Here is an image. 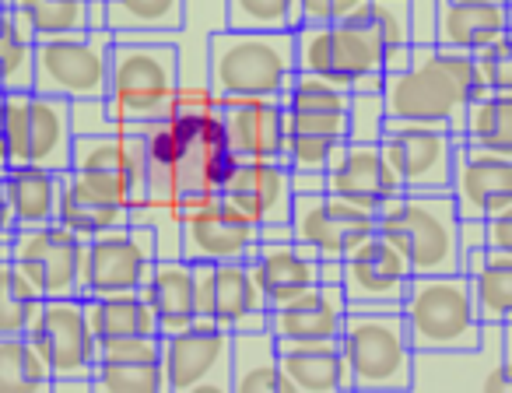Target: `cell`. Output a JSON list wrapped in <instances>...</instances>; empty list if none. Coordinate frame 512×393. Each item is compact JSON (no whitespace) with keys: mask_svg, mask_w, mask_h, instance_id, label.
<instances>
[{"mask_svg":"<svg viewBox=\"0 0 512 393\" xmlns=\"http://www.w3.org/2000/svg\"><path fill=\"white\" fill-rule=\"evenodd\" d=\"M228 148L239 158H278L285 144V113L278 99L221 102Z\"/></svg>","mask_w":512,"mask_h":393,"instance_id":"83f0119b","label":"cell"},{"mask_svg":"<svg viewBox=\"0 0 512 393\" xmlns=\"http://www.w3.org/2000/svg\"><path fill=\"white\" fill-rule=\"evenodd\" d=\"M8 257L39 299H85L88 239L74 236L67 225H25L11 239Z\"/></svg>","mask_w":512,"mask_h":393,"instance_id":"ba28073f","label":"cell"},{"mask_svg":"<svg viewBox=\"0 0 512 393\" xmlns=\"http://www.w3.org/2000/svg\"><path fill=\"white\" fill-rule=\"evenodd\" d=\"M85 316L95 341H109V337H127V334H162L155 309L148 306V299L141 292L88 295Z\"/></svg>","mask_w":512,"mask_h":393,"instance_id":"d6a6232c","label":"cell"},{"mask_svg":"<svg viewBox=\"0 0 512 393\" xmlns=\"http://www.w3.org/2000/svg\"><path fill=\"white\" fill-rule=\"evenodd\" d=\"M25 334L50 365L53 386L92 383L99 341L88 327L85 299H43Z\"/></svg>","mask_w":512,"mask_h":393,"instance_id":"8fae6325","label":"cell"},{"mask_svg":"<svg viewBox=\"0 0 512 393\" xmlns=\"http://www.w3.org/2000/svg\"><path fill=\"white\" fill-rule=\"evenodd\" d=\"M39 302L43 299L25 281V274L11 264V257H0V334H25Z\"/></svg>","mask_w":512,"mask_h":393,"instance_id":"7bdbcfd3","label":"cell"},{"mask_svg":"<svg viewBox=\"0 0 512 393\" xmlns=\"http://www.w3.org/2000/svg\"><path fill=\"white\" fill-rule=\"evenodd\" d=\"M113 32L88 29L81 36L36 43V85L32 92L60 95L67 102L106 99Z\"/></svg>","mask_w":512,"mask_h":393,"instance_id":"30bf717a","label":"cell"},{"mask_svg":"<svg viewBox=\"0 0 512 393\" xmlns=\"http://www.w3.org/2000/svg\"><path fill=\"white\" fill-rule=\"evenodd\" d=\"M502 355H505V362L512 365V320L502 323Z\"/></svg>","mask_w":512,"mask_h":393,"instance_id":"11a10c76","label":"cell"},{"mask_svg":"<svg viewBox=\"0 0 512 393\" xmlns=\"http://www.w3.org/2000/svg\"><path fill=\"white\" fill-rule=\"evenodd\" d=\"M95 393H169L165 362H95Z\"/></svg>","mask_w":512,"mask_h":393,"instance_id":"b9f144b4","label":"cell"},{"mask_svg":"<svg viewBox=\"0 0 512 393\" xmlns=\"http://www.w3.org/2000/svg\"><path fill=\"white\" fill-rule=\"evenodd\" d=\"M505 362L502 355V327L484 323V334L477 348L460 351H414L411 390L449 393V390H484L491 372Z\"/></svg>","mask_w":512,"mask_h":393,"instance_id":"ac0fdd59","label":"cell"},{"mask_svg":"<svg viewBox=\"0 0 512 393\" xmlns=\"http://www.w3.org/2000/svg\"><path fill=\"white\" fill-rule=\"evenodd\" d=\"M8 8L32 32L36 43L81 36V32L95 29L92 0H8Z\"/></svg>","mask_w":512,"mask_h":393,"instance_id":"836d02e7","label":"cell"},{"mask_svg":"<svg viewBox=\"0 0 512 393\" xmlns=\"http://www.w3.org/2000/svg\"><path fill=\"white\" fill-rule=\"evenodd\" d=\"M460 141L488 155L512 158V95H477L463 116Z\"/></svg>","mask_w":512,"mask_h":393,"instance_id":"e575fe53","label":"cell"},{"mask_svg":"<svg viewBox=\"0 0 512 393\" xmlns=\"http://www.w3.org/2000/svg\"><path fill=\"white\" fill-rule=\"evenodd\" d=\"M158 257L155 229L134 222L120 232L88 239V295H127L141 292L151 264Z\"/></svg>","mask_w":512,"mask_h":393,"instance_id":"2e32d148","label":"cell"},{"mask_svg":"<svg viewBox=\"0 0 512 393\" xmlns=\"http://www.w3.org/2000/svg\"><path fill=\"white\" fill-rule=\"evenodd\" d=\"M8 169H11V165H8V162H4V155H0V179L8 176Z\"/></svg>","mask_w":512,"mask_h":393,"instance_id":"9f6ffc18","label":"cell"},{"mask_svg":"<svg viewBox=\"0 0 512 393\" xmlns=\"http://www.w3.org/2000/svg\"><path fill=\"white\" fill-rule=\"evenodd\" d=\"M57 222L67 225L74 236L81 239H99L106 232H120L127 225H134V208H120V204H102L95 197L71 190L60 176V208Z\"/></svg>","mask_w":512,"mask_h":393,"instance_id":"74e56055","label":"cell"},{"mask_svg":"<svg viewBox=\"0 0 512 393\" xmlns=\"http://www.w3.org/2000/svg\"><path fill=\"white\" fill-rule=\"evenodd\" d=\"M0 393H53V372L29 334H0Z\"/></svg>","mask_w":512,"mask_h":393,"instance_id":"8d00e7d4","label":"cell"},{"mask_svg":"<svg viewBox=\"0 0 512 393\" xmlns=\"http://www.w3.org/2000/svg\"><path fill=\"white\" fill-rule=\"evenodd\" d=\"M71 120H74V137L85 134H113V130H123L120 123L113 120L106 99H78L71 102Z\"/></svg>","mask_w":512,"mask_h":393,"instance_id":"c3c4849f","label":"cell"},{"mask_svg":"<svg viewBox=\"0 0 512 393\" xmlns=\"http://www.w3.org/2000/svg\"><path fill=\"white\" fill-rule=\"evenodd\" d=\"M488 250V239H484V222L474 218H460V271H470L477 260Z\"/></svg>","mask_w":512,"mask_h":393,"instance_id":"681fc988","label":"cell"},{"mask_svg":"<svg viewBox=\"0 0 512 393\" xmlns=\"http://www.w3.org/2000/svg\"><path fill=\"white\" fill-rule=\"evenodd\" d=\"M183 92V60L176 43L144 36H116L109 53L106 106L120 127H148L176 109Z\"/></svg>","mask_w":512,"mask_h":393,"instance_id":"7a4b0ae2","label":"cell"},{"mask_svg":"<svg viewBox=\"0 0 512 393\" xmlns=\"http://www.w3.org/2000/svg\"><path fill=\"white\" fill-rule=\"evenodd\" d=\"M327 190L344 197V201L362 204L372 215H379L397 193H404L397 186V179H393L383 148H379V144H365V141L334 144L330 165H327Z\"/></svg>","mask_w":512,"mask_h":393,"instance_id":"44dd1931","label":"cell"},{"mask_svg":"<svg viewBox=\"0 0 512 393\" xmlns=\"http://www.w3.org/2000/svg\"><path fill=\"white\" fill-rule=\"evenodd\" d=\"M295 78L292 32L221 29L207 39V88L218 102L278 99Z\"/></svg>","mask_w":512,"mask_h":393,"instance_id":"3957f363","label":"cell"},{"mask_svg":"<svg viewBox=\"0 0 512 393\" xmlns=\"http://www.w3.org/2000/svg\"><path fill=\"white\" fill-rule=\"evenodd\" d=\"M141 295L155 309L158 330L165 337L197 323V281H193V264L186 257H155Z\"/></svg>","mask_w":512,"mask_h":393,"instance_id":"4316f807","label":"cell"},{"mask_svg":"<svg viewBox=\"0 0 512 393\" xmlns=\"http://www.w3.org/2000/svg\"><path fill=\"white\" fill-rule=\"evenodd\" d=\"M344 316H348L344 288L316 285L285 306H274L267 327L274 330L278 344H334L341 341Z\"/></svg>","mask_w":512,"mask_h":393,"instance_id":"603a6c76","label":"cell"},{"mask_svg":"<svg viewBox=\"0 0 512 393\" xmlns=\"http://www.w3.org/2000/svg\"><path fill=\"white\" fill-rule=\"evenodd\" d=\"M449 193H453L460 218L488 222L491 215L512 204V158L477 151L456 137Z\"/></svg>","mask_w":512,"mask_h":393,"instance_id":"ffe728a7","label":"cell"},{"mask_svg":"<svg viewBox=\"0 0 512 393\" xmlns=\"http://www.w3.org/2000/svg\"><path fill=\"white\" fill-rule=\"evenodd\" d=\"M162 362L169 393H232V334L218 323L197 320L169 334Z\"/></svg>","mask_w":512,"mask_h":393,"instance_id":"5bb4252c","label":"cell"},{"mask_svg":"<svg viewBox=\"0 0 512 393\" xmlns=\"http://www.w3.org/2000/svg\"><path fill=\"white\" fill-rule=\"evenodd\" d=\"M386 123V99L383 88L379 92H351V113H348V141H365V144H379Z\"/></svg>","mask_w":512,"mask_h":393,"instance_id":"bcb514c9","label":"cell"},{"mask_svg":"<svg viewBox=\"0 0 512 393\" xmlns=\"http://www.w3.org/2000/svg\"><path fill=\"white\" fill-rule=\"evenodd\" d=\"M0 8H8V0H0Z\"/></svg>","mask_w":512,"mask_h":393,"instance_id":"91938a15","label":"cell"},{"mask_svg":"<svg viewBox=\"0 0 512 393\" xmlns=\"http://www.w3.org/2000/svg\"><path fill=\"white\" fill-rule=\"evenodd\" d=\"M484 239H488V250L512 253V204L484 222Z\"/></svg>","mask_w":512,"mask_h":393,"instance_id":"f907efd6","label":"cell"},{"mask_svg":"<svg viewBox=\"0 0 512 393\" xmlns=\"http://www.w3.org/2000/svg\"><path fill=\"white\" fill-rule=\"evenodd\" d=\"M509 32L505 0H439L435 4V43L449 50L477 53Z\"/></svg>","mask_w":512,"mask_h":393,"instance_id":"d4e9b609","label":"cell"},{"mask_svg":"<svg viewBox=\"0 0 512 393\" xmlns=\"http://www.w3.org/2000/svg\"><path fill=\"white\" fill-rule=\"evenodd\" d=\"M165 337L162 334H127L99 341L95 362H162Z\"/></svg>","mask_w":512,"mask_h":393,"instance_id":"7dc6e473","label":"cell"},{"mask_svg":"<svg viewBox=\"0 0 512 393\" xmlns=\"http://www.w3.org/2000/svg\"><path fill=\"white\" fill-rule=\"evenodd\" d=\"M260 246V229L221 193H190L179 201V257L190 264L249 260Z\"/></svg>","mask_w":512,"mask_h":393,"instance_id":"9c48e42d","label":"cell"},{"mask_svg":"<svg viewBox=\"0 0 512 393\" xmlns=\"http://www.w3.org/2000/svg\"><path fill=\"white\" fill-rule=\"evenodd\" d=\"M474 71L481 81V92L512 95V32H505L502 39L474 53Z\"/></svg>","mask_w":512,"mask_h":393,"instance_id":"f6af8a7d","label":"cell"},{"mask_svg":"<svg viewBox=\"0 0 512 393\" xmlns=\"http://www.w3.org/2000/svg\"><path fill=\"white\" fill-rule=\"evenodd\" d=\"M285 393H351V376L334 344H278Z\"/></svg>","mask_w":512,"mask_h":393,"instance_id":"f1b7e54d","label":"cell"},{"mask_svg":"<svg viewBox=\"0 0 512 393\" xmlns=\"http://www.w3.org/2000/svg\"><path fill=\"white\" fill-rule=\"evenodd\" d=\"M256 278L264 285L267 302L274 306H285L295 295L309 292V288L320 285V257H316L309 246L288 239H260L256 253L249 257Z\"/></svg>","mask_w":512,"mask_h":393,"instance_id":"cb8c5ba5","label":"cell"},{"mask_svg":"<svg viewBox=\"0 0 512 393\" xmlns=\"http://www.w3.org/2000/svg\"><path fill=\"white\" fill-rule=\"evenodd\" d=\"M0 95H4V92H0Z\"/></svg>","mask_w":512,"mask_h":393,"instance_id":"94428289","label":"cell"},{"mask_svg":"<svg viewBox=\"0 0 512 393\" xmlns=\"http://www.w3.org/2000/svg\"><path fill=\"white\" fill-rule=\"evenodd\" d=\"M334 4L337 0H299L302 11V25H316V22H330L334 18Z\"/></svg>","mask_w":512,"mask_h":393,"instance_id":"f5cc1de1","label":"cell"},{"mask_svg":"<svg viewBox=\"0 0 512 393\" xmlns=\"http://www.w3.org/2000/svg\"><path fill=\"white\" fill-rule=\"evenodd\" d=\"M407 337L414 351H460L477 348L484 320L477 313L474 288L463 271L414 274L400 302Z\"/></svg>","mask_w":512,"mask_h":393,"instance_id":"8992f818","label":"cell"},{"mask_svg":"<svg viewBox=\"0 0 512 393\" xmlns=\"http://www.w3.org/2000/svg\"><path fill=\"white\" fill-rule=\"evenodd\" d=\"M232 208H239L256 229H292V176L278 158H239L228 183L221 186Z\"/></svg>","mask_w":512,"mask_h":393,"instance_id":"e0dca14e","label":"cell"},{"mask_svg":"<svg viewBox=\"0 0 512 393\" xmlns=\"http://www.w3.org/2000/svg\"><path fill=\"white\" fill-rule=\"evenodd\" d=\"M386 43L365 18L351 22H316L295 29V71L320 74L344 92H379L383 88Z\"/></svg>","mask_w":512,"mask_h":393,"instance_id":"52a82bcc","label":"cell"},{"mask_svg":"<svg viewBox=\"0 0 512 393\" xmlns=\"http://www.w3.org/2000/svg\"><path fill=\"white\" fill-rule=\"evenodd\" d=\"M36 85V39L15 18L11 8H0V88L29 92Z\"/></svg>","mask_w":512,"mask_h":393,"instance_id":"f35d334b","label":"cell"},{"mask_svg":"<svg viewBox=\"0 0 512 393\" xmlns=\"http://www.w3.org/2000/svg\"><path fill=\"white\" fill-rule=\"evenodd\" d=\"M474 288L477 313L484 323H509L512 320V253L484 250L470 271H463Z\"/></svg>","mask_w":512,"mask_h":393,"instance_id":"d590c367","label":"cell"},{"mask_svg":"<svg viewBox=\"0 0 512 393\" xmlns=\"http://www.w3.org/2000/svg\"><path fill=\"white\" fill-rule=\"evenodd\" d=\"M18 225H15V215H11L8 201H0V246H11V239H15Z\"/></svg>","mask_w":512,"mask_h":393,"instance_id":"db71d44e","label":"cell"},{"mask_svg":"<svg viewBox=\"0 0 512 393\" xmlns=\"http://www.w3.org/2000/svg\"><path fill=\"white\" fill-rule=\"evenodd\" d=\"M0 201H4V179H0Z\"/></svg>","mask_w":512,"mask_h":393,"instance_id":"680465c9","label":"cell"},{"mask_svg":"<svg viewBox=\"0 0 512 393\" xmlns=\"http://www.w3.org/2000/svg\"><path fill=\"white\" fill-rule=\"evenodd\" d=\"M435 4L439 0H411L414 43H435Z\"/></svg>","mask_w":512,"mask_h":393,"instance_id":"816d5d0a","label":"cell"},{"mask_svg":"<svg viewBox=\"0 0 512 393\" xmlns=\"http://www.w3.org/2000/svg\"><path fill=\"white\" fill-rule=\"evenodd\" d=\"M74 158V120L71 102L60 95L29 92V137H25V165L50 172H67Z\"/></svg>","mask_w":512,"mask_h":393,"instance_id":"484cf974","label":"cell"},{"mask_svg":"<svg viewBox=\"0 0 512 393\" xmlns=\"http://www.w3.org/2000/svg\"><path fill=\"white\" fill-rule=\"evenodd\" d=\"M4 201H8L18 229L57 222L60 172L39 169V165H11L4 176Z\"/></svg>","mask_w":512,"mask_h":393,"instance_id":"4dcf8cb0","label":"cell"},{"mask_svg":"<svg viewBox=\"0 0 512 393\" xmlns=\"http://www.w3.org/2000/svg\"><path fill=\"white\" fill-rule=\"evenodd\" d=\"M481 95L474 53L439 43H414L411 64L383 78V99L390 123H428L460 137L467 106Z\"/></svg>","mask_w":512,"mask_h":393,"instance_id":"6da1fadb","label":"cell"},{"mask_svg":"<svg viewBox=\"0 0 512 393\" xmlns=\"http://www.w3.org/2000/svg\"><path fill=\"white\" fill-rule=\"evenodd\" d=\"M186 22V0H106V29L113 36L165 39Z\"/></svg>","mask_w":512,"mask_h":393,"instance_id":"1f68e13d","label":"cell"},{"mask_svg":"<svg viewBox=\"0 0 512 393\" xmlns=\"http://www.w3.org/2000/svg\"><path fill=\"white\" fill-rule=\"evenodd\" d=\"M400 190H449L456 134L428 123H386L379 137Z\"/></svg>","mask_w":512,"mask_h":393,"instance_id":"9a60e30c","label":"cell"},{"mask_svg":"<svg viewBox=\"0 0 512 393\" xmlns=\"http://www.w3.org/2000/svg\"><path fill=\"white\" fill-rule=\"evenodd\" d=\"M341 355L351 393H407L414 376V344L400 306H348Z\"/></svg>","mask_w":512,"mask_h":393,"instance_id":"277c9868","label":"cell"},{"mask_svg":"<svg viewBox=\"0 0 512 393\" xmlns=\"http://www.w3.org/2000/svg\"><path fill=\"white\" fill-rule=\"evenodd\" d=\"M193 281H197V320L218 323L228 334L260 330L271 320V302L249 260L193 264Z\"/></svg>","mask_w":512,"mask_h":393,"instance_id":"4fadbf2b","label":"cell"},{"mask_svg":"<svg viewBox=\"0 0 512 393\" xmlns=\"http://www.w3.org/2000/svg\"><path fill=\"white\" fill-rule=\"evenodd\" d=\"M376 236V215L337 193H295L292 201V239L320 260H348L362 243Z\"/></svg>","mask_w":512,"mask_h":393,"instance_id":"7c38bea8","label":"cell"},{"mask_svg":"<svg viewBox=\"0 0 512 393\" xmlns=\"http://www.w3.org/2000/svg\"><path fill=\"white\" fill-rule=\"evenodd\" d=\"M376 232L414 274L460 271V211L449 190H404L376 215Z\"/></svg>","mask_w":512,"mask_h":393,"instance_id":"5b68a950","label":"cell"},{"mask_svg":"<svg viewBox=\"0 0 512 393\" xmlns=\"http://www.w3.org/2000/svg\"><path fill=\"white\" fill-rule=\"evenodd\" d=\"M232 393H285L281 348L271 327L232 334Z\"/></svg>","mask_w":512,"mask_h":393,"instance_id":"f546056e","label":"cell"},{"mask_svg":"<svg viewBox=\"0 0 512 393\" xmlns=\"http://www.w3.org/2000/svg\"><path fill=\"white\" fill-rule=\"evenodd\" d=\"M281 113H285V134H313L330 141H348V113L351 92L334 85L320 74L295 71L288 92L281 95Z\"/></svg>","mask_w":512,"mask_h":393,"instance_id":"7402d4cb","label":"cell"},{"mask_svg":"<svg viewBox=\"0 0 512 393\" xmlns=\"http://www.w3.org/2000/svg\"><path fill=\"white\" fill-rule=\"evenodd\" d=\"M355 18H365L379 29L386 50L390 46H407L414 43L411 32V0H365L362 11Z\"/></svg>","mask_w":512,"mask_h":393,"instance_id":"ee69618b","label":"cell"},{"mask_svg":"<svg viewBox=\"0 0 512 393\" xmlns=\"http://www.w3.org/2000/svg\"><path fill=\"white\" fill-rule=\"evenodd\" d=\"M414 271L407 257L376 232L344 260V299L348 306H400Z\"/></svg>","mask_w":512,"mask_h":393,"instance_id":"d6986e66","label":"cell"},{"mask_svg":"<svg viewBox=\"0 0 512 393\" xmlns=\"http://www.w3.org/2000/svg\"><path fill=\"white\" fill-rule=\"evenodd\" d=\"M302 25L299 0H225V29L292 32Z\"/></svg>","mask_w":512,"mask_h":393,"instance_id":"60d3db41","label":"cell"},{"mask_svg":"<svg viewBox=\"0 0 512 393\" xmlns=\"http://www.w3.org/2000/svg\"><path fill=\"white\" fill-rule=\"evenodd\" d=\"M337 141L330 137H313V134H285L281 144L278 162L288 169L292 176V190L295 193H320L327 190V165H330V151Z\"/></svg>","mask_w":512,"mask_h":393,"instance_id":"ab89813d","label":"cell"},{"mask_svg":"<svg viewBox=\"0 0 512 393\" xmlns=\"http://www.w3.org/2000/svg\"><path fill=\"white\" fill-rule=\"evenodd\" d=\"M505 11H509V32H512V0H505Z\"/></svg>","mask_w":512,"mask_h":393,"instance_id":"6f0895ef","label":"cell"}]
</instances>
